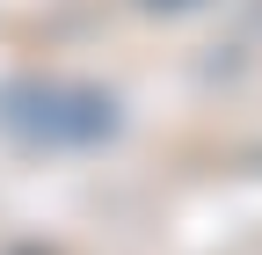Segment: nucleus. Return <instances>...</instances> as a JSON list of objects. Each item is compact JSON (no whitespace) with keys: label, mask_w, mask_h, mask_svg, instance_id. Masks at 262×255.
Segmentation results:
<instances>
[{"label":"nucleus","mask_w":262,"mask_h":255,"mask_svg":"<svg viewBox=\"0 0 262 255\" xmlns=\"http://www.w3.org/2000/svg\"><path fill=\"white\" fill-rule=\"evenodd\" d=\"M22 102L29 110H8V124L44 146H95L117 132L110 95H88V88H22Z\"/></svg>","instance_id":"nucleus-1"}]
</instances>
